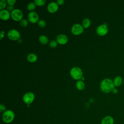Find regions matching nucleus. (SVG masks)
Listing matches in <instances>:
<instances>
[{
  "mask_svg": "<svg viewBox=\"0 0 124 124\" xmlns=\"http://www.w3.org/2000/svg\"><path fill=\"white\" fill-rule=\"evenodd\" d=\"M100 88L103 92L108 93L112 91L113 89L115 88V86L113 84V80L106 78L101 81L100 84Z\"/></svg>",
  "mask_w": 124,
  "mask_h": 124,
  "instance_id": "1",
  "label": "nucleus"
},
{
  "mask_svg": "<svg viewBox=\"0 0 124 124\" xmlns=\"http://www.w3.org/2000/svg\"><path fill=\"white\" fill-rule=\"evenodd\" d=\"M15 117V113L13 111L8 109L5 111L2 116V121L6 124H10L13 122Z\"/></svg>",
  "mask_w": 124,
  "mask_h": 124,
  "instance_id": "2",
  "label": "nucleus"
},
{
  "mask_svg": "<svg viewBox=\"0 0 124 124\" xmlns=\"http://www.w3.org/2000/svg\"><path fill=\"white\" fill-rule=\"evenodd\" d=\"M70 74L73 78L78 80L82 78L83 72L80 68L78 67H74L70 70Z\"/></svg>",
  "mask_w": 124,
  "mask_h": 124,
  "instance_id": "3",
  "label": "nucleus"
},
{
  "mask_svg": "<svg viewBox=\"0 0 124 124\" xmlns=\"http://www.w3.org/2000/svg\"><path fill=\"white\" fill-rule=\"evenodd\" d=\"M23 14L22 12L19 9H15L11 13V16L12 18L16 21H20L22 18Z\"/></svg>",
  "mask_w": 124,
  "mask_h": 124,
  "instance_id": "4",
  "label": "nucleus"
},
{
  "mask_svg": "<svg viewBox=\"0 0 124 124\" xmlns=\"http://www.w3.org/2000/svg\"><path fill=\"white\" fill-rule=\"evenodd\" d=\"M8 38L11 40L15 41L20 39V34L19 32L15 29H11L9 30L7 33Z\"/></svg>",
  "mask_w": 124,
  "mask_h": 124,
  "instance_id": "5",
  "label": "nucleus"
},
{
  "mask_svg": "<svg viewBox=\"0 0 124 124\" xmlns=\"http://www.w3.org/2000/svg\"><path fill=\"white\" fill-rule=\"evenodd\" d=\"M35 98L34 94L32 92H27L23 96V100L27 105H30L34 101Z\"/></svg>",
  "mask_w": 124,
  "mask_h": 124,
  "instance_id": "6",
  "label": "nucleus"
},
{
  "mask_svg": "<svg viewBox=\"0 0 124 124\" xmlns=\"http://www.w3.org/2000/svg\"><path fill=\"white\" fill-rule=\"evenodd\" d=\"M84 31V28L80 24L76 23L73 25L71 28V31L74 35H77L82 33Z\"/></svg>",
  "mask_w": 124,
  "mask_h": 124,
  "instance_id": "7",
  "label": "nucleus"
},
{
  "mask_svg": "<svg viewBox=\"0 0 124 124\" xmlns=\"http://www.w3.org/2000/svg\"><path fill=\"white\" fill-rule=\"evenodd\" d=\"M96 33L99 36H104L106 35L108 31V27L106 24H104L99 25L96 29Z\"/></svg>",
  "mask_w": 124,
  "mask_h": 124,
  "instance_id": "8",
  "label": "nucleus"
},
{
  "mask_svg": "<svg viewBox=\"0 0 124 124\" xmlns=\"http://www.w3.org/2000/svg\"><path fill=\"white\" fill-rule=\"evenodd\" d=\"M28 18L30 22L34 23L38 21L39 16L37 13L34 11H31L28 15Z\"/></svg>",
  "mask_w": 124,
  "mask_h": 124,
  "instance_id": "9",
  "label": "nucleus"
},
{
  "mask_svg": "<svg viewBox=\"0 0 124 124\" xmlns=\"http://www.w3.org/2000/svg\"><path fill=\"white\" fill-rule=\"evenodd\" d=\"M56 41L61 45H64L68 42V37L64 34H60L56 37Z\"/></svg>",
  "mask_w": 124,
  "mask_h": 124,
  "instance_id": "10",
  "label": "nucleus"
},
{
  "mask_svg": "<svg viewBox=\"0 0 124 124\" xmlns=\"http://www.w3.org/2000/svg\"><path fill=\"white\" fill-rule=\"evenodd\" d=\"M58 8H59V6L57 3L54 1L50 2L48 4L47 7L48 11L51 13H53L56 12L58 10Z\"/></svg>",
  "mask_w": 124,
  "mask_h": 124,
  "instance_id": "11",
  "label": "nucleus"
},
{
  "mask_svg": "<svg viewBox=\"0 0 124 124\" xmlns=\"http://www.w3.org/2000/svg\"><path fill=\"white\" fill-rule=\"evenodd\" d=\"M11 16L10 12L7 9L1 10L0 11V18L3 20H8Z\"/></svg>",
  "mask_w": 124,
  "mask_h": 124,
  "instance_id": "12",
  "label": "nucleus"
},
{
  "mask_svg": "<svg viewBox=\"0 0 124 124\" xmlns=\"http://www.w3.org/2000/svg\"><path fill=\"white\" fill-rule=\"evenodd\" d=\"M114 119L111 116H106L104 117L101 121V124H114Z\"/></svg>",
  "mask_w": 124,
  "mask_h": 124,
  "instance_id": "13",
  "label": "nucleus"
},
{
  "mask_svg": "<svg viewBox=\"0 0 124 124\" xmlns=\"http://www.w3.org/2000/svg\"><path fill=\"white\" fill-rule=\"evenodd\" d=\"M123 81H124V80L122 78L119 76L115 77L113 80V84L115 87H116L121 86L122 84L123 83Z\"/></svg>",
  "mask_w": 124,
  "mask_h": 124,
  "instance_id": "14",
  "label": "nucleus"
},
{
  "mask_svg": "<svg viewBox=\"0 0 124 124\" xmlns=\"http://www.w3.org/2000/svg\"><path fill=\"white\" fill-rule=\"evenodd\" d=\"M27 60L30 62H34L37 60V56L34 53H30L27 57Z\"/></svg>",
  "mask_w": 124,
  "mask_h": 124,
  "instance_id": "15",
  "label": "nucleus"
},
{
  "mask_svg": "<svg viewBox=\"0 0 124 124\" xmlns=\"http://www.w3.org/2000/svg\"><path fill=\"white\" fill-rule=\"evenodd\" d=\"M39 41L43 45H46L48 42V39L47 37L45 35H41L38 38Z\"/></svg>",
  "mask_w": 124,
  "mask_h": 124,
  "instance_id": "16",
  "label": "nucleus"
},
{
  "mask_svg": "<svg viewBox=\"0 0 124 124\" xmlns=\"http://www.w3.org/2000/svg\"><path fill=\"white\" fill-rule=\"evenodd\" d=\"M85 87L84 82L81 80H79L76 82V87L80 91L83 90Z\"/></svg>",
  "mask_w": 124,
  "mask_h": 124,
  "instance_id": "17",
  "label": "nucleus"
},
{
  "mask_svg": "<svg viewBox=\"0 0 124 124\" xmlns=\"http://www.w3.org/2000/svg\"><path fill=\"white\" fill-rule=\"evenodd\" d=\"M91 25V20L88 18H84L82 22V25L84 28H88Z\"/></svg>",
  "mask_w": 124,
  "mask_h": 124,
  "instance_id": "18",
  "label": "nucleus"
},
{
  "mask_svg": "<svg viewBox=\"0 0 124 124\" xmlns=\"http://www.w3.org/2000/svg\"><path fill=\"white\" fill-rule=\"evenodd\" d=\"M35 5H36V4H35L34 2H31L28 4L27 7L29 10L32 11L35 8Z\"/></svg>",
  "mask_w": 124,
  "mask_h": 124,
  "instance_id": "19",
  "label": "nucleus"
},
{
  "mask_svg": "<svg viewBox=\"0 0 124 124\" xmlns=\"http://www.w3.org/2000/svg\"><path fill=\"white\" fill-rule=\"evenodd\" d=\"M20 25L23 27L25 28L27 26V25H28V22L27 21V20L25 18H23L20 21Z\"/></svg>",
  "mask_w": 124,
  "mask_h": 124,
  "instance_id": "20",
  "label": "nucleus"
},
{
  "mask_svg": "<svg viewBox=\"0 0 124 124\" xmlns=\"http://www.w3.org/2000/svg\"><path fill=\"white\" fill-rule=\"evenodd\" d=\"M34 2L37 6H42L46 3L45 0H34Z\"/></svg>",
  "mask_w": 124,
  "mask_h": 124,
  "instance_id": "21",
  "label": "nucleus"
},
{
  "mask_svg": "<svg viewBox=\"0 0 124 124\" xmlns=\"http://www.w3.org/2000/svg\"><path fill=\"white\" fill-rule=\"evenodd\" d=\"M37 24H38V25L41 27V28H43V27H45L46 25V21L43 20V19H40L38 20V21L37 22Z\"/></svg>",
  "mask_w": 124,
  "mask_h": 124,
  "instance_id": "22",
  "label": "nucleus"
},
{
  "mask_svg": "<svg viewBox=\"0 0 124 124\" xmlns=\"http://www.w3.org/2000/svg\"><path fill=\"white\" fill-rule=\"evenodd\" d=\"M7 2L5 0H0V9L3 10L4 8L6 6Z\"/></svg>",
  "mask_w": 124,
  "mask_h": 124,
  "instance_id": "23",
  "label": "nucleus"
},
{
  "mask_svg": "<svg viewBox=\"0 0 124 124\" xmlns=\"http://www.w3.org/2000/svg\"><path fill=\"white\" fill-rule=\"evenodd\" d=\"M58 44V43L55 40H51L49 43V46L52 47V48H55L57 46Z\"/></svg>",
  "mask_w": 124,
  "mask_h": 124,
  "instance_id": "24",
  "label": "nucleus"
},
{
  "mask_svg": "<svg viewBox=\"0 0 124 124\" xmlns=\"http://www.w3.org/2000/svg\"><path fill=\"white\" fill-rule=\"evenodd\" d=\"M6 2H7V3L9 4V5L14 6L15 3L16 2V0H7Z\"/></svg>",
  "mask_w": 124,
  "mask_h": 124,
  "instance_id": "25",
  "label": "nucleus"
},
{
  "mask_svg": "<svg viewBox=\"0 0 124 124\" xmlns=\"http://www.w3.org/2000/svg\"><path fill=\"white\" fill-rule=\"evenodd\" d=\"M6 107L4 105L2 104H1L0 105V112H4L5 111H6Z\"/></svg>",
  "mask_w": 124,
  "mask_h": 124,
  "instance_id": "26",
  "label": "nucleus"
},
{
  "mask_svg": "<svg viewBox=\"0 0 124 124\" xmlns=\"http://www.w3.org/2000/svg\"><path fill=\"white\" fill-rule=\"evenodd\" d=\"M14 6H12V5H8L7 6V10L9 11V12H12L14 9Z\"/></svg>",
  "mask_w": 124,
  "mask_h": 124,
  "instance_id": "27",
  "label": "nucleus"
},
{
  "mask_svg": "<svg viewBox=\"0 0 124 124\" xmlns=\"http://www.w3.org/2000/svg\"><path fill=\"white\" fill-rule=\"evenodd\" d=\"M64 2V0H57V3L58 5H62Z\"/></svg>",
  "mask_w": 124,
  "mask_h": 124,
  "instance_id": "28",
  "label": "nucleus"
},
{
  "mask_svg": "<svg viewBox=\"0 0 124 124\" xmlns=\"http://www.w3.org/2000/svg\"><path fill=\"white\" fill-rule=\"evenodd\" d=\"M4 34L5 32L3 31H1L0 32V39L1 40L4 36Z\"/></svg>",
  "mask_w": 124,
  "mask_h": 124,
  "instance_id": "29",
  "label": "nucleus"
},
{
  "mask_svg": "<svg viewBox=\"0 0 124 124\" xmlns=\"http://www.w3.org/2000/svg\"><path fill=\"white\" fill-rule=\"evenodd\" d=\"M112 93H114V94H116L117 93H118V90L116 89V88H114L113 89V90H112Z\"/></svg>",
  "mask_w": 124,
  "mask_h": 124,
  "instance_id": "30",
  "label": "nucleus"
},
{
  "mask_svg": "<svg viewBox=\"0 0 124 124\" xmlns=\"http://www.w3.org/2000/svg\"><path fill=\"white\" fill-rule=\"evenodd\" d=\"M123 84H124V81H123Z\"/></svg>",
  "mask_w": 124,
  "mask_h": 124,
  "instance_id": "31",
  "label": "nucleus"
}]
</instances>
